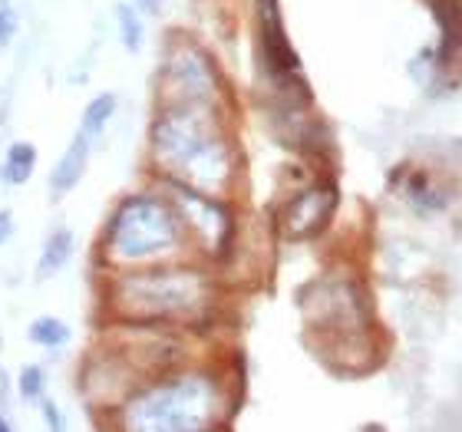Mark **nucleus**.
I'll return each instance as SVG.
<instances>
[{
    "instance_id": "f257e3e1",
    "label": "nucleus",
    "mask_w": 462,
    "mask_h": 432,
    "mask_svg": "<svg viewBox=\"0 0 462 432\" xmlns=\"http://www.w3.org/2000/svg\"><path fill=\"white\" fill-rule=\"evenodd\" d=\"M175 244V221L159 202L135 198L125 202L113 215L106 231V251L113 258H149L155 251H165Z\"/></svg>"
},
{
    "instance_id": "f03ea898",
    "label": "nucleus",
    "mask_w": 462,
    "mask_h": 432,
    "mask_svg": "<svg viewBox=\"0 0 462 432\" xmlns=\"http://www.w3.org/2000/svg\"><path fill=\"white\" fill-rule=\"evenodd\" d=\"M89 139L83 133H77V139L69 142V149L63 152V159L57 162L53 175H50V188L57 195H67L69 188H77V182L83 179V169H87V159H89Z\"/></svg>"
},
{
    "instance_id": "7ed1b4c3",
    "label": "nucleus",
    "mask_w": 462,
    "mask_h": 432,
    "mask_svg": "<svg viewBox=\"0 0 462 432\" xmlns=\"http://www.w3.org/2000/svg\"><path fill=\"white\" fill-rule=\"evenodd\" d=\"M69 254H73V231H67V228L53 231V234L47 238V244H43V258H40V278H47V274H57V271L69 261Z\"/></svg>"
},
{
    "instance_id": "20e7f679",
    "label": "nucleus",
    "mask_w": 462,
    "mask_h": 432,
    "mask_svg": "<svg viewBox=\"0 0 462 432\" xmlns=\"http://www.w3.org/2000/svg\"><path fill=\"white\" fill-rule=\"evenodd\" d=\"M33 165H37V149L30 142H14L7 149V162H4V179L10 185H23L33 175Z\"/></svg>"
},
{
    "instance_id": "39448f33",
    "label": "nucleus",
    "mask_w": 462,
    "mask_h": 432,
    "mask_svg": "<svg viewBox=\"0 0 462 432\" xmlns=\"http://www.w3.org/2000/svg\"><path fill=\"white\" fill-rule=\"evenodd\" d=\"M113 109H116L113 93H103V97H97L87 106V113H83V125H79V133L87 135L89 142H97L99 135H103V129H106V123L113 119Z\"/></svg>"
},
{
    "instance_id": "423d86ee",
    "label": "nucleus",
    "mask_w": 462,
    "mask_h": 432,
    "mask_svg": "<svg viewBox=\"0 0 462 432\" xmlns=\"http://www.w3.org/2000/svg\"><path fill=\"white\" fill-rule=\"evenodd\" d=\"M30 340L53 350V346H63L69 340V326L57 317H40L30 324Z\"/></svg>"
},
{
    "instance_id": "0eeeda50",
    "label": "nucleus",
    "mask_w": 462,
    "mask_h": 432,
    "mask_svg": "<svg viewBox=\"0 0 462 432\" xmlns=\"http://www.w3.org/2000/svg\"><path fill=\"white\" fill-rule=\"evenodd\" d=\"M119 14V30H123V43L129 50H139L143 47V23H139V17H135V10H129L123 4V7L116 10Z\"/></svg>"
},
{
    "instance_id": "6e6552de",
    "label": "nucleus",
    "mask_w": 462,
    "mask_h": 432,
    "mask_svg": "<svg viewBox=\"0 0 462 432\" xmlns=\"http://www.w3.org/2000/svg\"><path fill=\"white\" fill-rule=\"evenodd\" d=\"M20 393H23V400H40V393H43V370L40 366H23Z\"/></svg>"
},
{
    "instance_id": "1a4fd4ad",
    "label": "nucleus",
    "mask_w": 462,
    "mask_h": 432,
    "mask_svg": "<svg viewBox=\"0 0 462 432\" xmlns=\"http://www.w3.org/2000/svg\"><path fill=\"white\" fill-rule=\"evenodd\" d=\"M14 33H17V14L10 7V0H0V47L10 43Z\"/></svg>"
},
{
    "instance_id": "9d476101",
    "label": "nucleus",
    "mask_w": 462,
    "mask_h": 432,
    "mask_svg": "<svg viewBox=\"0 0 462 432\" xmlns=\"http://www.w3.org/2000/svg\"><path fill=\"white\" fill-rule=\"evenodd\" d=\"M7 396H10V383H7V373H4V366H0V413L7 409Z\"/></svg>"
},
{
    "instance_id": "9b49d317",
    "label": "nucleus",
    "mask_w": 462,
    "mask_h": 432,
    "mask_svg": "<svg viewBox=\"0 0 462 432\" xmlns=\"http://www.w3.org/2000/svg\"><path fill=\"white\" fill-rule=\"evenodd\" d=\"M43 413H47V423L53 426V429H63V419L57 416V406H53V403H43Z\"/></svg>"
},
{
    "instance_id": "f8f14e48",
    "label": "nucleus",
    "mask_w": 462,
    "mask_h": 432,
    "mask_svg": "<svg viewBox=\"0 0 462 432\" xmlns=\"http://www.w3.org/2000/svg\"><path fill=\"white\" fill-rule=\"evenodd\" d=\"M10 231H14V221H10L7 212H0V244L10 238Z\"/></svg>"
},
{
    "instance_id": "ddd939ff",
    "label": "nucleus",
    "mask_w": 462,
    "mask_h": 432,
    "mask_svg": "<svg viewBox=\"0 0 462 432\" xmlns=\"http://www.w3.org/2000/svg\"><path fill=\"white\" fill-rule=\"evenodd\" d=\"M7 429H10V423L4 419V416H0V432H7Z\"/></svg>"
},
{
    "instance_id": "4468645a",
    "label": "nucleus",
    "mask_w": 462,
    "mask_h": 432,
    "mask_svg": "<svg viewBox=\"0 0 462 432\" xmlns=\"http://www.w3.org/2000/svg\"><path fill=\"white\" fill-rule=\"evenodd\" d=\"M145 4H149V7H155V4H159V0H145Z\"/></svg>"
}]
</instances>
